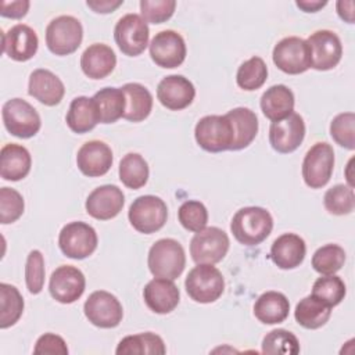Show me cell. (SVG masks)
<instances>
[{"mask_svg":"<svg viewBox=\"0 0 355 355\" xmlns=\"http://www.w3.org/2000/svg\"><path fill=\"white\" fill-rule=\"evenodd\" d=\"M273 229V218L262 207H244L239 209L230 222L234 239L244 245H258L268 239Z\"/></svg>","mask_w":355,"mask_h":355,"instance_id":"obj_1","label":"cell"},{"mask_svg":"<svg viewBox=\"0 0 355 355\" xmlns=\"http://www.w3.org/2000/svg\"><path fill=\"white\" fill-rule=\"evenodd\" d=\"M147 263L153 276L175 280L186 266V254L179 241L159 239L151 245Z\"/></svg>","mask_w":355,"mask_h":355,"instance_id":"obj_2","label":"cell"},{"mask_svg":"<svg viewBox=\"0 0 355 355\" xmlns=\"http://www.w3.org/2000/svg\"><path fill=\"white\" fill-rule=\"evenodd\" d=\"M184 287L189 297L200 304L215 302L225 291V279L218 268L211 263H197L186 280Z\"/></svg>","mask_w":355,"mask_h":355,"instance_id":"obj_3","label":"cell"},{"mask_svg":"<svg viewBox=\"0 0 355 355\" xmlns=\"http://www.w3.org/2000/svg\"><path fill=\"white\" fill-rule=\"evenodd\" d=\"M194 137L202 150L208 153H222L232 148L234 130L226 115H207L197 122Z\"/></svg>","mask_w":355,"mask_h":355,"instance_id":"obj_4","label":"cell"},{"mask_svg":"<svg viewBox=\"0 0 355 355\" xmlns=\"http://www.w3.org/2000/svg\"><path fill=\"white\" fill-rule=\"evenodd\" d=\"M83 39V28L78 18L60 15L46 28L47 49L55 55H68L78 50Z\"/></svg>","mask_w":355,"mask_h":355,"instance_id":"obj_5","label":"cell"},{"mask_svg":"<svg viewBox=\"0 0 355 355\" xmlns=\"http://www.w3.org/2000/svg\"><path fill=\"white\" fill-rule=\"evenodd\" d=\"M128 218L135 230L151 234L164 227L168 218V208L165 201L157 196H140L130 204Z\"/></svg>","mask_w":355,"mask_h":355,"instance_id":"obj_6","label":"cell"},{"mask_svg":"<svg viewBox=\"0 0 355 355\" xmlns=\"http://www.w3.org/2000/svg\"><path fill=\"white\" fill-rule=\"evenodd\" d=\"M1 118L6 129L15 137H33L42 126L37 111L22 98H11L3 104Z\"/></svg>","mask_w":355,"mask_h":355,"instance_id":"obj_7","label":"cell"},{"mask_svg":"<svg viewBox=\"0 0 355 355\" xmlns=\"http://www.w3.org/2000/svg\"><path fill=\"white\" fill-rule=\"evenodd\" d=\"M334 169V150L326 141L315 143L302 161V178L308 187L320 189L326 186Z\"/></svg>","mask_w":355,"mask_h":355,"instance_id":"obj_8","label":"cell"},{"mask_svg":"<svg viewBox=\"0 0 355 355\" xmlns=\"http://www.w3.org/2000/svg\"><path fill=\"white\" fill-rule=\"evenodd\" d=\"M227 234L216 227L209 226L197 232L190 241V255L196 263H218L229 251Z\"/></svg>","mask_w":355,"mask_h":355,"instance_id":"obj_9","label":"cell"},{"mask_svg":"<svg viewBox=\"0 0 355 355\" xmlns=\"http://www.w3.org/2000/svg\"><path fill=\"white\" fill-rule=\"evenodd\" d=\"M148 25L139 14H126L114 28V39L119 50L129 57L141 54L148 46Z\"/></svg>","mask_w":355,"mask_h":355,"instance_id":"obj_10","label":"cell"},{"mask_svg":"<svg viewBox=\"0 0 355 355\" xmlns=\"http://www.w3.org/2000/svg\"><path fill=\"white\" fill-rule=\"evenodd\" d=\"M97 233L85 222L67 223L58 236V245L62 254L72 259H85L97 248Z\"/></svg>","mask_w":355,"mask_h":355,"instance_id":"obj_11","label":"cell"},{"mask_svg":"<svg viewBox=\"0 0 355 355\" xmlns=\"http://www.w3.org/2000/svg\"><path fill=\"white\" fill-rule=\"evenodd\" d=\"M272 58L275 65L288 75H298L311 68V51L306 40L288 36L273 47Z\"/></svg>","mask_w":355,"mask_h":355,"instance_id":"obj_12","label":"cell"},{"mask_svg":"<svg viewBox=\"0 0 355 355\" xmlns=\"http://www.w3.org/2000/svg\"><path fill=\"white\" fill-rule=\"evenodd\" d=\"M83 312L92 324L101 329L116 327L123 316L119 300L104 290L94 291L89 295L85 301Z\"/></svg>","mask_w":355,"mask_h":355,"instance_id":"obj_13","label":"cell"},{"mask_svg":"<svg viewBox=\"0 0 355 355\" xmlns=\"http://www.w3.org/2000/svg\"><path fill=\"white\" fill-rule=\"evenodd\" d=\"M306 43L311 51V68L329 71L340 62L343 44L334 32L327 29L316 31L306 39Z\"/></svg>","mask_w":355,"mask_h":355,"instance_id":"obj_14","label":"cell"},{"mask_svg":"<svg viewBox=\"0 0 355 355\" xmlns=\"http://www.w3.org/2000/svg\"><path fill=\"white\" fill-rule=\"evenodd\" d=\"M186 43L180 33L166 29L158 32L150 43V57L161 68H176L186 58Z\"/></svg>","mask_w":355,"mask_h":355,"instance_id":"obj_15","label":"cell"},{"mask_svg":"<svg viewBox=\"0 0 355 355\" xmlns=\"http://www.w3.org/2000/svg\"><path fill=\"white\" fill-rule=\"evenodd\" d=\"M305 137V122L297 112L280 121H275L269 128V143L280 154L295 151Z\"/></svg>","mask_w":355,"mask_h":355,"instance_id":"obj_16","label":"cell"},{"mask_svg":"<svg viewBox=\"0 0 355 355\" xmlns=\"http://www.w3.org/2000/svg\"><path fill=\"white\" fill-rule=\"evenodd\" d=\"M86 279L80 269L72 265L58 266L50 276L49 290L51 297L61 304H72L85 291Z\"/></svg>","mask_w":355,"mask_h":355,"instance_id":"obj_17","label":"cell"},{"mask_svg":"<svg viewBox=\"0 0 355 355\" xmlns=\"http://www.w3.org/2000/svg\"><path fill=\"white\" fill-rule=\"evenodd\" d=\"M125 196L115 184H103L94 189L86 198V212L98 220L115 218L123 208Z\"/></svg>","mask_w":355,"mask_h":355,"instance_id":"obj_18","label":"cell"},{"mask_svg":"<svg viewBox=\"0 0 355 355\" xmlns=\"http://www.w3.org/2000/svg\"><path fill=\"white\" fill-rule=\"evenodd\" d=\"M194 97V85L183 75H168L157 86V98L172 111L184 110L193 103Z\"/></svg>","mask_w":355,"mask_h":355,"instance_id":"obj_19","label":"cell"},{"mask_svg":"<svg viewBox=\"0 0 355 355\" xmlns=\"http://www.w3.org/2000/svg\"><path fill=\"white\" fill-rule=\"evenodd\" d=\"M114 157L108 144L100 140H90L82 144L76 154V165L79 171L89 178H98L105 175Z\"/></svg>","mask_w":355,"mask_h":355,"instance_id":"obj_20","label":"cell"},{"mask_svg":"<svg viewBox=\"0 0 355 355\" xmlns=\"http://www.w3.org/2000/svg\"><path fill=\"white\" fill-rule=\"evenodd\" d=\"M1 37L3 53L14 61H28L37 51V35L31 26L25 24H17L11 26L7 32H3Z\"/></svg>","mask_w":355,"mask_h":355,"instance_id":"obj_21","label":"cell"},{"mask_svg":"<svg viewBox=\"0 0 355 355\" xmlns=\"http://www.w3.org/2000/svg\"><path fill=\"white\" fill-rule=\"evenodd\" d=\"M143 298L146 305L155 313L165 315L172 312L180 300V293L173 280L154 277L150 280L144 290Z\"/></svg>","mask_w":355,"mask_h":355,"instance_id":"obj_22","label":"cell"},{"mask_svg":"<svg viewBox=\"0 0 355 355\" xmlns=\"http://www.w3.org/2000/svg\"><path fill=\"white\" fill-rule=\"evenodd\" d=\"M28 93L39 103L53 107L61 103L65 87L61 79L49 69H35L28 82Z\"/></svg>","mask_w":355,"mask_h":355,"instance_id":"obj_23","label":"cell"},{"mask_svg":"<svg viewBox=\"0 0 355 355\" xmlns=\"http://www.w3.org/2000/svg\"><path fill=\"white\" fill-rule=\"evenodd\" d=\"M305 254V241L295 233H284L279 236L270 247V258L280 269H294L300 266Z\"/></svg>","mask_w":355,"mask_h":355,"instance_id":"obj_24","label":"cell"},{"mask_svg":"<svg viewBox=\"0 0 355 355\" xmlns=\"http://www.w3.org/2000/svg\"><path fill=\"white\" fill-rule=\"evenodd\" d=\"M116 65L114 50L104 43L90 44L80 55V68L90 79H103L108 76Z\"/></svg>","mask_w":355,"mask_h":355,"instance_id":"obj_25","label":"cell"},{"mask_svg":"<svg viewBox=\"0 0 355 355\" xmlns=\"http://www.w3.org/2000/svg\"><path fill=\"white\" fill-rule=\"evenodd\" d=\"M32 166L29 151L15 143H8L0 150V176L4 180L18 182L24 179Z\"/></svg>","mask_w":355,"mask_h":355,"instance_id":"obj_26","label":"cell"},{"mask_svg":"<svg viewBox=\"0 0 355 355\" xmlns=\"http://www.w3.org/2000/svg\"><path fill=\"white\" fill-rule=\"evenodd\" d=\"M294 93L284 85H273L261 97L262 114L272 122L284 119L294 112Z\"/></svg>","mask_w":355,"mask_h":355,"instance_id":"obj_27","label":"cell"},{"mask_svg":"<svg viewBox=\"0 0 355 355\" xmlns=\"http://www.w3.org/2000/svg\"><path fill=\"white\" fill-rule=\"evenodd\" d=\"M225 115L232 122L234 130V141L230 150L239 151L248 147L258 133V118L255 112L247 107H236Z\"/></svg>","mask_w":355,"mask_h":355,"instance_id":"obj_28","label":"cell"},{"mask_svg":"<svg viewBox=\"0 0 355 355\" xmlns=\"http://www.w3.org/2000/svg\"><path fill=\"white\" fill-rule=\"evenodd\" d=\"M290 302L283 293L266 291L258 297L254 304L255 318L265 324L282 323L287 319Z\"/></svg>","mask_w":355,"mask_h":355,"instance_id":"obj_29","label":"cell"},{"mask_svg":"<svg viewBox=\"0 0 355 355\" xmlns=\"http://www.w3.org/2000/svg\"><path fill=\"white\" fill-rule=\"evenodd\" d=\"M67 125L75 133H86L96 128L100 122L98 112L94 104L93 97L89 98L86 96L75 97L67 112Z\"/></svg>","mask_w":355,"mask_h":355,"instance_id":"obj_30","label":"cell"},{"mask_svg":"<svg viewBox=\"0 0 355 355\" xmlns=\"http://www.w3.org/2000/svg\"><path fill=\"white\" fill-rule=\"evenodd\" d=\"M126 98L123 118L130 122L144 121L153 110V96L147 87L140 83H126L122 87Z\"/></svg>","mask_w":355,"mask_h":355,"instance_id":"obj_31","label":"cell"},{"mask_svg":"<svg viewBox=\"0 0 355 355\" xmlns=\"http://www.w3.org/2000/svg\"><path fill=\"white\" fill-rule=\"evenodd\" d=\"M331 306L319 300L315 295H308L302 298L294 311V318L297 323L305 329L315 330L326 324L330 319Z\"/></svg>","mask_w":355,"mask_h":355,"instance_id":"obj_32","label":"cell"},{"mask_svg":"<svg viewBox=\"0 0 355 355\" xmlns=\"http://www.w3.org/2000/svg\"><path fill=\"white\" fill-rule=\"evenodd\" d=\"M100 123H114L123 118L126 98L121 87H103L93 96Z\"/></svg>","mask_w":355,"mask_h":355,"instance_id":"obj_33","label":"cell"},{"mask_svg":"<svg viewBox=\"0 0 355 355\" xmlns=\"http://www.w3.org/2000/svg\"><path fill=\"white\" fill-rule=\"evenodd\" d=\"M118 355H143V354H151V355H162L166 352L164 340L151 331L139 333L133 336H126L122 338L116 347L115 351Z\"/></svg>","mask_w":355,"mask_h":355,"instance_id":"obj_34","label":"cell"},{"mask_svg":"<svg viewBox=\"0 0 355 355\" xmlns=\"http://www.w3.org/2000/svg\"><path fill=\"white\" fill-rule=\"evenodd\" d=\"M118 172L121 182L132 190L143 187L148 180V164L137 153L126 154L119 162Z\"/></svg>","mask_w":355,"mask_h":355,"instance_id":"obj_35","label":"cell"},{"mask_svg":"<svg viewBox=\"0 0 355 355\" xmlns=\"http://www.w3.org/2000/svg\"><path fill=\"white\" fill-rule=\"evenodd\" d=\"M0 327L14 326L24 312V298L15 286L0 284Z\"/></svg>","mask_w":355,"mask_h":355,"instance_id":"obj_36","label":"cell"},{"mask_svg":"<svg viewBox=\"0 0 355 355\" xmlns=\"http://www.w3.org/2000/svg\"><path fill=\"white\" fill-rule=\"evenodd\" d=\"M268 78V67L261 57H251L250 60L244 61L236 75V82L240 89L252 92L259 89Z\"/></svg>","mask_w":355,"mask_h":355,"instance_id":"obj_37","label":"cell"},{"mask_svg":"<svg viewBox=\"0 0 355 355\" xmlns=\"http://www.w3.org/2000/svg\"><path fill=\"white\" fill-rule=\"evenodd\" d=\"M345 262V251L337 244H326L318 248L312 257V266L320 275L337 273Z\"/></svg>","mask_w":355,"mask_h":355,"instance_id":"obj_38","label":"cell"},{"mask_svg":"<svg viewBox=\"0 0 355 355\" xmlns=\"http://www.w3.org/2000/svg\"><path fill=\"white\" fill-rule=\"evenodd\" d=\"M262 352L268 355H297L300 352V343L291 331L275 329L263 337Z\"/></svg>","mask_w":355,"mask_h":355,"instance_id":"obj_39","label":"cell"},{"mask_svg":"<svg viewBox=\"0 0 355 355\" xmlns=\"http://www.w3.org/2000/svg\"><path fill=\"white\" fill-rule=\"evenodd\" d=\"M323 205L333 215H348L355 208L354 189L347 184H336L330 187L323 197Z\"/></svg>","mask_w":355,"mask_h":355,"instance_id":"obj_40","label":"cell"},{"mask_svg":"<svg viewBox=\"0 0 355 355\" xmlns=\"http://www.w3.org/2000/svg\"><path fill=\"white\" fill-rule=\"evenodd\" d=\"M347 288L341 277L336 275H323L312 286V295L318 297L331 308L338 305L345 297Z\"/></svg>","mask_w":355,"mask_h":355,"instance_id":"obj_41","label":"cell"},{"mask_svg":"<svg viewBox=\"0 0 355 355\" xmlns=\"http://www.w3.org/2000/svg\"><path fill=\"white\" fill-rule=\"evenodd\" d=\"M178 218L186 230L197 233L207 226L208 211L201 201L187 200L179 207Z\"/></svg>","mask_w":355,"mask_h":355,"instance_id":"obj_42","label":"cell"},{"mask_svg":"<svg viewBox=\"0 0 355 355\" xmlns=\"http://www.w3.org/2000/svg\"><path fill=\"white\" fill-rule=\"evenodd\" d=\"M330 136L333 140L348 150L355 148V114L341 112L330 123Z\"/></svg>","mask_w":355,"mask_h":355,"instance_id":"obj_43","label":"cell"},{"mask_svg":"<svg viewBox=\"0 0 355 355\" xmlns=\"http://www.w3.org/2000/svg\"><path fill=\"white\" fill-rule=\"evenodd\" d=\"M24 198L15 189H0V222L3 225L12 223L19 219L24 214Z\"/></svg>","mask_w":355,"mask_h":355,"instance_id":"obj_44","label":"cell"},{"mask_svg":"<svg viewBox=\"0 0 355 355\" xmlns=\"http://www.w3.org/2000/svg\"><path fill=\"white\" fill-rule=\"evenodd\" d=\"M25 283L31 294H39L44 286V258L39 250H32L26 258Z\"/></svg>","mask_w":355,"mask_h":355,"instance_id":"obj_45","label":"cell"},{"mask_svg":"<svg viewBox=\"0 0 355 355\" xmlns=\"http://www.w3.org/2000/svg\"><path fill=\"white\" fill-rule=\"evenodd\" d=\"M176 8L175 0H141V18L150 24H162L168 21Z\"/></svg>","mask_w":355,"mask_h":355,"instance_id":"obj_46","label":"cell"},{"mask_svg":"<svg viewBox=\"0 0 355 355\" xmlns=\"http://www.w3.org/2000/svg\"><path fill=\"white\" fill-rule=\"evenodd\" d=\"M35 354H51V355H67L68 347L61 336L54 333H44L40 336L33 348Z\"/></svg>","mask_w":355,"mask_h":355,"instance_id":"obj_47","label":"cell"},{"mask_svg":"<svg viewBox=\"0 0 355 355\" xmlns=\"http://www.w3.org/2000/svg\"><path fill=\"white\" fill-rule=\"evenodd\" d=\"M31 3L28 0H15V1H6L3 0L0 4V14L1 17L19 19L26 15Z\"/></svg>","mask_w":355,"mask_h":355,"instance_id":"obj_48","label":"cell"},{"mask_svg":"<svg viewBox=\"0 0 355 355\" xmlns=\"http://www.w3.org/2000/svg\"><path fill=\"white\" fill-rule=\"evenodd\" d=\"M123 0H96V1H86L87 7L92 8L94 12H100V14H107V12H112L114 10H116L119 6H122Z\"/></svg>","mask_w":355,"mask_h":355,"instance_id":"obj_49","label":"cell"},{"mask_svg":"<svg viewBox=\"0 0 355 355\" xmlns=\"http://www.w3.org/2000/svg\"><path fill=\"white\" fill-rule=\"evenodd\" d=\"M354 6L355 3L352 0H338L336 4L338 17L348 24H354Z\"/></svg>","mask_w":355,"mask_h":355,"instance_id":"obj_50","label":"cell"},{"mask_svg":"<svg viewBox=\"0 0 355 355\" xmlns=\"http://www.w3.org/2000/svg\"><path fill=\"white\" fill-rule=\"evenodd\" d=\"M297 7L301 8L305 12H316L319 11L322 7H324L327 4L326 0H297L295 1Z\"/></svg>","mask_w":355,"mask_h":355,"instance_id":"obj_51","label":"cell"}]
</instances>
